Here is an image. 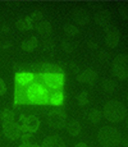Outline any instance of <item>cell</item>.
<instances>
[{
    "label": "cell",
    "instance_id": "6da1fadb",
    "mask_svg": "<svg viewBox=\"0 0 128 147\" xmlns=\"http://www.w3.org/2000/svg\"><path fill=\"white\" fill-rule=\"evenodd\" d=\"M63 74L62 70L45 73H17L16 102L33 105H59L63 101Z\"/></svg>",
    "mask_w": 128,
    "mask_h": 147
},
{
    "label": "cell",
    "instance_id": "7a4b0ae2",
    "mask_svg": "<svg viewBox=\"0 0 128 147\" xmlns=\"http://www.w3.org/2000/svg\"><path fill=\"white\" fill-rule=\"evenodd\" d=\"M127 109L121 101L110 100L104 106V117L110 123H121L126 118Z\"/></svg>",
    "mask_w": 128,
    "mask_h": 147
},
{
    "label": "cell",
    "instance_id": "3957f363",
    "mask_svg": "<svg viewBox=\"0 0 128 147\" xmlns=\"http://www.w3.org/2000/svg\"><path fill=\"white\" fill-rule=\"evenodd\" d=\"M98 141L104 147H116L121 143V132L114 127H102L98 133Z\"/></svg>",
    "mask_w": 128,
    "mask_h": 147
},
{
    "label": "cell",
    "instance_id": "277c9868",
    "mask_svg": "<svg viewBox=\"0 0 128 147\" xmlns=\"http://www.w3.org/2000/svg\"><path fill=\"white\" fill-rule=\"evenodd\" d=\"M127 63H128V56L126 54H119L118 56L113 61V74L115 77L121 78V80H127L128 77V69H127Z\"/></svg>",
    "mask_w": 128,
    "mask_h": 147
},
{
    "label": "cell",
    "instance_id": "5b68a950",
    "mask_svg": "<svg viewBox=\"0 0 128 147\" xmlns=\"http://www.w3.org/2000/svg\"><path fill=\"white\" fill-rule=\"evenodd\" d=\"M47 124L55 129H62L67 125V114L60 109L51 110L47 115Z\"/></svg>",
    "mask_w": 128,
    "mask_h": 147
},
{
    "label": "cell",
    "instance_id": "8992f818",
    "mask_svg": "<svg viewBox=\"0 0 128 147\" xmlns=\"http://www.w3.org/2000/svg\"><path fill=\"white\" fill-rule=\"evenodd\" d=\"M3 133L4 136L10 141H16L18 138H21L22 131L21 125L16 121H4L3 123Z\"/></svg>",
    "mask_w": 128,
    "mask_h": 147
},
{
    "label": "cell",
    "instance_id": "52a82bcc",
    "mask_svg": "<svg viewBox=\"0 0 128 147\" xmlns=\"http://www.w3.org/2000/svg\"><path fill=\"white\" fill-rule=\"evenodd\" d=\"M39 127H40V120L37 118L35 115H28L22 120L21 131L26 132V133H35V132L39 131Z\"/></svg>",
    "mask_w": 128,
    "mask_h": 147
},
{
    "label": "cell",
    "instance_id": "ba28073f",
    "mask_svg": "<svg viewBox=\"0 0 128 147\" xmlns=\"http://www.w3.org/2000/svg\"><path fill=\"white\" fill-rule=\"evenodd\" d=\"M98 78H99V76H98V73H96L95 70H92V69H86V70H83L81 74H78L77 80H78L79 82H82V83L93 84L96 81H98Z\"/></svg>",
    "mask_w": 128,
    "mask_h": 147
},
{
    "label": "cell",
    "instance_id": "9c48e42d",
    "mask_svg": "<svg viewBox=\"0 0 128 147\" xmlns=\"http://www.w3.org/2000/svg\"><path fill=\"white\" fill-rule=\"evenodd\" d=\"M41 147H65V143L59 136H50L42 141Z\"/></svg>",
    "mask_w": 128,
    "mask_h": 147
},
{
    "label": "cell",
    "instance_id": "30bf717a",
    "mask_svg": "<svg viewBox=\"0 0 128 147\" xmlns=\"http://www.w3.org/2000/svg\"><path fill=\"white\" fill-rule=\"evenodd\" d=\"M72 18H73V21H74L76 23L81 24V26L86 24L87 22L90 21V16L87 14L86 10H83V9H76L74 12H73V14H72Z\"/></svg>",
    "mask_w": 128,
    "mask_h": 147
},
{
    "label": "cell",
    "instance_id": "8fae6325",
    "mask_svg": "<svg viewBox=\"0 0 128 147\" xmlns=\"http://www.w3.org/2000/svg\"><path fill=\"white\" fill-rule=\"evenodd\" d=\"M119 37H121V33H119L116 30L109 31V32H106L105 42H106V45L109 47L114 49V47H116V45H118V42H119Z\"/></svg>",
    "mask_w": 128,
    "mask_h": 147
},
{
    "label": "cell",
    "instance_id": "7c38bea8",
    "mask_svg": "<svg viewBox=\"0 0 128 147\" xmlns=\"http://www.w3.org/2000/svg\"><path fill=\"white\" fill-rule=\"evenodd\" d=\"M35 28H36V31H37L40 35L44 36V37H47V36H50L51 32H53L51 24L49 23V22H45V21L37 22V23L35 24Z\"/></svg>",
    "mask_w": 128,
    "mask_h": 147
},
{
    "label": "cell",
    "instance_id": "4fadbf2b",
    "mask_svg": "<svg viewBox=\"0 0 128 147\" xmlns=\"http://www.w3.org/2000/svg\"><path fill=\"white\" fill-rule=\"evenodd\" d=\"M110 17L112 16H110V13L108 10H100V12H98L95 14L93 19H95V22L99 26H106L110 22Z\"/></svg>",
    "mask_w": 128,
    "mask_h": 147
},
{
    "label": "cell",
    "instance_id": "5bb4252c",
    "mask_svg": "<svg viewBox=\"0 0 128 147\" xmlns=\"http://www.w3.org/2000/svg\"><path fill=\"white\" fill-rule=\"evenodd\" d=\"M37 45H39L37 37L31 36L30 38H27V40H24L23 42H22L21 47H22V50H24V51H33V50L37 47Z\"/></svg>",
    "mask_w": 128,
    "mask_h": 147
},
{
    "label": "cell",
    "instance_id": "9a60e30c",
    "mask_svg": "<svg viewBox=\"0 0 128 147\" xmlns=\"http://www.w3.org/2000/svg\"><path fill=\"white\" fill-rule=\"evenodd\" d=\"M16 26L19 31H28L31 28H33L32 26V21H31L30 17H26L23 19H19V21L16 22Z\"/></svg>",
    "mask_w": 128,
    "mask_h": 147
},
{
    "label": "cell",
    "instance_id": "2e32d148",
    "mask_svg": "<svg viewBox=\"0 0 128 147\" xmlns=\"http://www.w3.org/2000/svg\"><path fill=\"white\" fill-rule=\"evenodd\" d=\"M65 127H67L68 133H69L70 136H74V137L78 136L79 132H81V124H79L77 120H70Z\"/></svg>",
    "mask_w": 128,
    "mask_h": 147
},
{
    "label": "cell",
    "instance_id": "e0dca14e",
    "mask_svg": "<svg viewBox=\"0 0 128 147\" xmlns=\"http://www.w3.org/2000/svg\"><path fill=\"white\" fill-rule=\"evenodd\" d=\"M101 118H102V113L98 109H92L89 113V119H90V121H92L93 124L99 123V121L101 120Z\"/></svg>",
    "mask_w": 128,
    "mask_h": 147
},
{
    "label": "cell",
    "instance_id": "ac0fdd59",
    "mask_svg": "<svg viewBox=\"0 0 128 147\" xmlns=\"http://www.w3.org/2000/svg\"><path fill=\"white\" fill-rule=\"evenodd\" d=\"M102 88H104L106 92H113V91H114V88H115L114 81H112V80H104V81H102Z\"/></svg>",
    "mask_w": 128,
    "mask_h": 147
},
{
    "label": "cell",
    "instance_id": "d6986e66",
    "mask_svg": "<svg viewBox=\"0 0 128 147\" xmlns=\"http://www.w3.org/2000/svg\"><path fill=\"white\" fill-rule=\"evenodd\" d=\"M77 101H78V104L81 106L87 105V104H89V95H87V92L86 91L81 92V94L77 96Z\"/></svg>",
    "mask_w": 128,
    "mask_h": 147
},
{
    "label": "cell",
    "instance_id": "ffe728a7",
    "mask_svg": "<svg viewBox=\"0 0 128 147\" xmlns=\"http://www.w3.org/2000/svg\"><path fill=\"white\" fill-rule=\"evenodd\" d=\"M64 31H65V33L69 35V36H74V35L78 33V28L74 27L73 24H69V23H67L64 26Z\"/></svg>",
    "mask_w": 128,
    "mask_h": 147
},
{
    "label": "cell",
    "instance_id": "44dd1931",
    "mask_svg": "<svg viewBox=\"0 0 128 147\" xmlns=\"http://www.w3.org/2000/svg\"><path fill=\"white\" fill-rule=\"evenodd\" d=\"M1 119L4 121H14V111L12 110H4L1 114Z\"/></svg>",
    "mask_w": 128,
    "mask_h": 147
},
{
    "label": "cell",
    "instance_id": "7402d4cb",
    "mask_svg": "<svg viewBox=\"0 0 128 147\" xmlns=\"http://www.w3.org/2000/svg\"><path fill=\"white\" fill-rule=\"evenodd\" d=\"M62 46H63V49H64V51H67V53H70V51H73V49H74V46H76V42H69V44H68L67 41H63V45H62Z\"/></svg>",
    "mask_w": 128,
    "mask_h": 147
},
{
    "label": "cell",
    "instance_id": "603a6c76",
    "mask_svg": "<svg viewBox=\"0 0 128 147\" xmlns=\"http://www.w3.org/2000/svg\"><path fill=\"white\" fill-rule=\"evenodd\" d=\"M30 18H31V21L32 22H39V21H41L42 19V13L39 12V10H35V12L30 16Z\"/></svg>",
    "mask_w": 128,
    "mask_h": 147
},
{
    "label": "cell",
    "instance_id": "cb8c5ba5",
    "mask_svg": "<svg viewBox=\"0 0 128 147\" xmlns=\"http://www.w3.org/2000/svg\"><path fill=\"white\" fill-rule=\"evenodd\" d=\"M7 91V86H5V82L0 78V96H3Z\"/></svg>",
    "mask_w": 128,
    "mask_h": 147
},
{
    "label": "cell",
    "instance_id": "d4e9b609",
    "mask_svg": "<svg viewBox=\"0 0 128 147\" xmlns=\"http://www.w3.org/2000/svg\"><path fill=\"white\" fill-rule=\"evenodd\" d=\"M76 147H89L86 145V143H83V142H79V143H77L76 145Z\"/></svg>",
    "mask_w": 128,
    "mask_h": 147
}]
</instances>
